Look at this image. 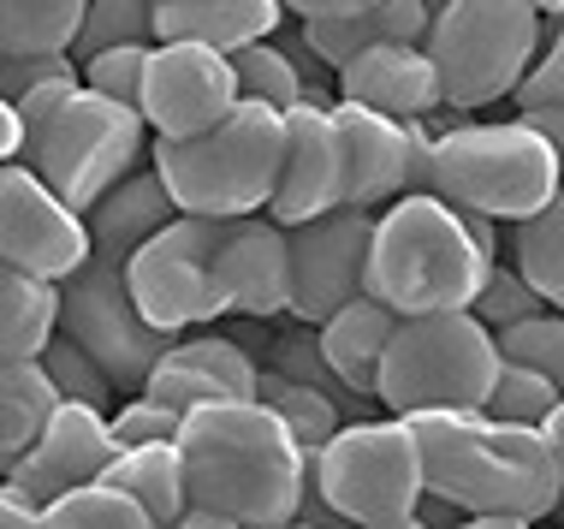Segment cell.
<instances>
[{
	"instance_id": "6da1fadb",
	"label": "cell",
	"mask_w": 564,
	"mask_h": 529,
	"mask_svg": "<svg viewBox=\"0 0 564 529\" xmlns=\"http://www.w3.org/2000/svg\"><path fill=\"white\" fill-rule=\"evenodd\" d=\"M191 471V500L243 529H285L303 518L315 488V458L262 399H215L185 417L178 434Z\"/></svg>"
},
{
	"instance_id": "7a4b0ae2",
	"label": "cell",
	"mask_w": 564,
	"mask_h": 529,
	"mask_svg": "<svg viewBox=\"0 0 564 529\" xmlns=\"http://www.w3.org/2000/svg\"><path fill=\"white\" fill-rule=\"evenodd\" d=\"M499 268V220L469 215L434 191H410L380 208L369 292L399 315L476 310L487 274Z\"/></svg>"
},
{
	"instance_id": "3957f363",
	"label": "cell",
	"mask_w": 564,
	"mask_h": 529,
	"mask_svg": "<svg viewBox=\"0 0 564 529\" xmlns=\"http://www.w3.org/2000/svg\"><path fill=\"white\" fill-rule=\"evenodd\" d=\"M429 458V494L452 500L464 518H553L564 500V464L546 429L499 422L487 411L410 417Z\"/></svg>"
},
{
	"instance_id": "277c9868",
	"label": "cell",
	"mask_w": 564,
	"mask_h": 529,
	"mask_svg": "<svg viewBox=\"0 0 564 529\" xmlns=\"http://www.w3.org/2000/svg\"><path fill=\"white\" fill-rule=\"evenodd\" d=\"M155 173L178 196V215L250 220L273 208L285 173V114L268 101H238L215 131L185 143H155Z\"/></svg>"
},
{
	"instance_id": "5b68a950",
	"label": "cell",
	"mask_w": 564,
	"mask_h": 529,
	"mask_svg": "<svg viewBox=\"0 0 564 529\" xmlns=\"http://www.w3.org/2000/svg\"><path fill=\"white\" fill-rule=\"evenodd\" d=\"M499 375H506L499 334L476 310L404 315L392 334L387 369H380V404H387V417L487 411Z\"/></svg>"
},
{
	"instance_id": "8992f818",
	"label": "cell",
	"mask_w": 564,
	"mask_h": 529,
	"mask_svg": "<svg viewBox=\"0 0 564 529\" xmlns=\"http://www.w3.org/2000/svg\"><path fill=\"white\" fill-rule=\"evenodd\" d=\"M558 191H564L558 149L529 119H506V126L464 119L457 131H440L434 143V196L469 208V215L523 226Z\"/></svg>"
},
{
	"instance_id": "52a82bcc",
	"label": "cell",
	"mask_w": 564,
	"mask_h": 529,
	"mask_svg": "<svg viewBox=\"0 0 564 529\" xmlns=\"http://www.w3.org/2000/svg\"><path fill=\"white\" fill-rule=\"evenodd\" d=\"M546 42V19L535 0H440L429 54L446 84V108L476 114L506 101L535 72Z\"/></svg>"
},
{
	"instance_id": "ba28073f",
	"label": "cell",
	"mask_w": 564,
	"mask_h": 529,
	"mask_svg": "<svg viewBox=\"0 0 564 529\" xmlns=\"http://www.w3.org/2000/svg\"><path fill=\"white\" fill-rule=\"evenodd\" d=\"M322 500L357 529H387L416 518L429 500V458L410 417H362L333 434V446L315 458Z\"/></svg>"
},
{
	"instance_id": "9c48e42d",
	"label": "cell",
	"mask_w": 564,
	"mask_h": 529,
	"mask_svg": "<svg viewBox=\"0 0 564 529\" xmlns=\"http://www.w3.org/2000/svg\"><path fill=\"white\" fill-rule=\"evenodd\" d=\"M143 149H149L143 108L113 101V96H96V89H78L72 108L59 114L48 126V138L36 143L30 168L48 179L78 215H89L113 185H126V179L137 173Z\"/></svg>"
},
{
	"instance_id": "30bf717a",
	"label": "cell",
	"mask_w": 564,
	"mask_h": 529,
	"mask_svg": "<svg viewBox=\"0 0 564 529\" xmlns=\"http://www.w3.org/2000/svg\"><path fill=\"white\" fill-rule=\"evenodd\" d=\"M238 220H208V215H178L161 238H149L131 256V292L143 315L161 334H185V327H208L232 315L220 280V250Z\"/></svg>"
},
{
	"instance_id": "8fae6325",
	"label": "cell",
	"mask_w": 564,
	"mask_h": 529,
	"mask_svg": "<svg viewBox=\"0 0 564 529\" xmlns=\"http://www.w3.org/2000/svg\"><path fill=\"white\" fill-rule=\"evenodd\" d=\"M66 339H78L119 387H143L173 352V334H161L131 292V256L96 250L66 280Z\"/></svg>"
},
{
	"instance_id": "7c38bea8",
	"label": "cell",
	"mask_w": 564,
	"mask_h": 529,
	"mask_svg": "<svg viewBox=\"0 0 564 529\" xmlns=\"http://www.w3.org/2000/svg\"><path fill=\"white\" fill-rule=\"evenodd\" d=\"M89 256H96L89 215H78L36 168L0 173V262L19 268V274L66 285Z\"/></svg>"
},
{
	"instance_id": "4fadbf2b",
	"label": "cell",
	"mask_w": 564,
	"mask_h": 529,
	"mask_svg": "<svg viewBox=\"0 0 564 529\" xmlns=\"http://www.w3.org/2000/svg\"><path fill=\"white\" fill-rule=\"evenodd\" d=\"M375 208H333L322 220L292 226V315L303 327L333 322L345 304L369 298V262H375Z\"/></svg>"
},
{
	"instance_id": "5bb4252c",
	"label": "cell",
	"mask_w": 564,
	"mask_h": 529,
	"mask_svg": "<svg viewBox=\"0 0 564 529\" xmlns=\"http://www.w3.org/2000/svg\"><path fill=\"white\" fill-rule=\"evenodd\" d=\"M345 143V203L387 208L410 191H434V126L429 119H387L357 101H333Z\"/></svg>"
},
{
	"instance_id": "9a60e30c",
	"label": "cell",
	"mask_w": 564,
	"mask_h": 529,
	"mask_svg": "<svg viewBox=\"0 0 564 529\" xmlns=\"http://www.w3.org/2000/svg\"><path fill=\"white\" fill-rule=\"evenodd\" d=\"M243 101L232 54L203 48V42H155L143 89V119L161 143H185L215 131L226 114Z\"/></svg>"
},
{
	"instance_id": "2e32d148",
	"label": "cell",
	"mask_w": 564,
	"mask_h": 529,
	"mask_svg": "<svg viewBox=\"0 0 564 529\" xmlns=\"http://www.w3.org/2000/svg\"><path fill=\"white\" fill-rule=\"evenodd\" d=\"M119 458V434H113V417L108 411H89V404H59V417L48 422L36 446L24 452L19 464L7 471L12 488H24L30 500L54 506L66 494L89 488L113 471Z\"/></svg>"
},
{
	"instance_id": "e0dca14e",
	"label": "cell",
	"mask_w": 564,
	"mask_h": 529,
	"mask_svg": "<svg viewBox=\"0 0 564 529\" xmlns=\"http://www.w3.org/2000/svg\"><path fill=\"white\" fill-rule=\"evenodd\" d=\"M333 208H345L339 119H333V101H297L285 114V173L268 215L280 226H303V220L333 215Z\"/></svg>"
},
{
	"instance_id": "ac0fdd59",
	"label": "cell",
	"mask_w": 564,
	"mask_h": 529,
	"mask_svg": "<svg viewBox=\"0 0 564 529\" xmlns=\"http://www.w3.org/2000/svg\"><path fill=\"white\" fill-rule=\"evenodd\" d=\"M220 280L232 298V315H250V322L292 315V226H280L273 215L238 220L220 250Z\"/></svg>"
},
{
	"instance_id": "d6986e66",
	"label": "cell",
	"mask_w": 564,
	"mask_h": 529,
	"mask_svg": "<svg viewBox=\"0 0 564 529\" xmlns=\"http://www.w3.org/2000/svg\"><path fill=\"white\" fill-rule=\"evenodd\" d=\"M339 101H357V108H375L410 126V119H434L446 108V84H440V66L429 48L392 42V48L357 54L339 72Z\"/></svg>"
},
{
	"instance_id": "ffe728a7",
	"label": "cell",
	"mask_w": 564,
	"mask_h": 529,
	"mask_svg": "<svg viewBox=\"0 0 564 529\" xmlns=\"http://www.w3.org/2000/svg\"><path fill=\"white\" fill-rule=\"evenodd\" d=\"M285 12H292L285 0H166V7H155V36L238 54L256 42H273Z\"/></svg>"
},
{
	"instance_id": "44dd1931",
	"label": "cell",
	"mask_w": 564,
	"mask_h": 529,
	"mask_svg": "<svg viewBox=\"0 0 564 529\" xmlns=\"http://www.w3.org/2000/svg\"><path fill=\"white\" fill-rule=\"evenodd\" d=\"M429 30H434V7H429V0H375V7L350 12V19L303 24V42L327 60V72H345L357 54L392 48V42L429 48Z\"/></svg>"
},
{
	"instance_id": "7402d4cb",
	"label": "cell",
	"mask_w": 564,
	"mask_h": 529,
	"mask_svg": "<svg viewBox=\"0 0 564 529\" xmlns=\"http://www.w3.org/2000/svg\"><path fill=\"white\" fill-rule=\"evenodd\" d=\"M404 315L387 310L380 298H357L345 304L333 322H322V352L333 363V375L357 392V399H380V369H387V352H392V334H399Z\"/></svg>"
},
{
	"instance_id": "603a6c76",
	"label": "cell",
	"mask_w": 564,
	"mask_h": 529,
	"mask_svg": "<svg viewBox=\"0 0 564 529\" xmlns=\"http://www.w3.org/2000/svg\"><path fill=\"white\" fill-rule=\"evenodd\" d=\"M173 220H178V196L166 191V179L155 168H137L126 185H113L96 208H89L96 250H119V256H137L149 238H161Z\"/></svg>"
},
{
	"instance_id": "cb8c5ba5",
	"label": "cell",
	"mask_w": 564,
	"mask_h": 529,
	"mask_svg": "<svg viewBox=\"0 0 564 529\" xmlns=\"http://www.w3.org/2000/svg\"><path fill=\"white\" fill-rule=\"evenodd\" d=\"M66 327V285L7 268L0 274V357L36 363Z\"/></svg>"
},
{
	"instance_id": "d4e9b609",
	"label": "cell",
	"mask_w": 564,
	"mask_h": 529,
	"mask_svg": "<svg viewBox=\"0 0 564 529\" xmlns=\"http://www.w3.org/2000/svg\"><path fill=\"white\" fill-rule=\"evenodd\" d=\"M101 482H113V488L131 494V500H143L149 518H155L161 529H173V523L196 506V500H191V471H185V452H178V441H173V446H126Z\"/></svg>"
},
{
	"instance_id": "484cf974",
	"label": "cell",
	"mask_w": 564,
	"mask_h": 529,
	"mask_svg": "<svg viewBox=\"0 0 564 529\" xmlns=\"http://www.w3.org/2000/svg\"><path fill=\"white\" fill-rule=\"evenodd\" d=\"M59 404L66 399H59L54 375L42 369V357L36 363H7V369H0V458H7V471L48 434Z\"/></svg>"
},
{
	"instance_id": "4316f807",
	"label": "cell",
	"mask_w": 564,
	"mask_h": 529,
	"mask_svg": "<svg viewBox=\"0 0 564 529\" xmlns=\"http://www.w3.org/2000/svg\"><path fill=\"white\" fill-rule=\"evenodd\" d=\"M96 0H0V60L72 54Z\"/></svg>"
},
{
	"instance_id": "83f0119b",
	"label": "cell",
	"mask_w": 564,
	"mask_h": 529,
	"mask_svg": "<svg viewBox=\"0 0 564 529\" xmlns=\"http://www.w3.org/2000/svg\"><path fill=\"white\" fill-rule=\"evenodd\" d=\"M511 268L546 298V310L564 315V191L541 215L511 226Z\"/></svg>"
},
{
	"instance_id": "f1b7e54d",
	"label": "cell",
	"mask_w": 564,
	"mask_h": 529,
	"mask_svg": "<svg viewBox=\"0 0 564 529\" xmlns=\"http://www.w3.org/2000/svg\"><path fill=\"white\" fill-rule=\"evenodd\" d=\"M262 404H273V411L292 422V434H297L303 446H310V458H322V452L333 446V434L345 429L339 399H333V392L303 387V381H292V375H280V369L262 375Z\"/></svg>"
},
{
	"instance_id": "f546056e",
	"label": "cell",
	"mask_w": 564,
	"mask_h": 529,
	"mask_svg": "<svg viewBox=\"0 0 564 529\" xmlns=\"http://www.w3.org/2000/svg\"><path fill=\"white\" fill-rule=\"evenodd\" d=\"M232 66H238L243 101H268V108H280V114H292L297 101H310V84H303L297 60L285 54V42H256V48H238Z\"/></svg>"
},
{
	"instance_id": "4dcf8cb0",
	"label": "cell",
	"mask_w": 564,
	"mask_h": 529,
	"mask_svg": "<svg viewBox=\"0 0 564 529\" xmlns=\"http://www.w3.org/2000/svg\"><path fill=\"white\" fill-rule=\"evenodd\" d=\"M48 529H161L149 518L143 500H131L113 482H89V488L66 494V500L48 506Z\"/></svg>"
},
{
	"instance_id": "1f68e13d",
	"label": "cell",
	"mask_w": 564,
	"mask_h": 529,
	"mask_svg": "<svg viewBox=\"0 0 564 529\" xmlns=\"http://www.w3.org/2000/svg\"><path fill=\"white\" fill-rule=\"evenodd\" d=\"M173 352L178 357H191V363H203L215 381L232 392V399H262V363H256V352L243 339L232 334H191V339H173Z\"/></svg>"
},
{
	"instance_id": "d6a6232c",
	"label": "cell",
	"mask_w": 564,
	"mask_h": 529,
	"mask_svg": "<svg viewBox=\"0 0 564 529\" xmlns=\"http://www.w3.org/2000/svg\"><path fill=\"white\" fill-rule=\"evenodd\" d=\"M42 369L54 375V387H59V399H66V404H89V411H108V417H113V392H119V381L84 352L78 339L59 334L48 352H42Z\"/></svg>"
},
{
	"instance_id": "836d02e7",
	"label": "cell",
	"mask_w": 564,
	"mask_h": 529,
	"mask_svg": "<svg viewBox=\"0 0 564 529\" xmlns=\"http://www.w3.org/2000/svg\"><path fill=\"white\" fill-rule=\"evenodd\" d=\"M131 42H161L155 36V0H96L72 54L96 60V54H108V48H131Z\"/></svg>"
},
{
	"instance_id": "e575fe53",
	"label": "cell",
	"mask_w": 564,
	"mask_h": 529,
	"mask_svg": "<svg viewBox=\"0 0 564 529\" xmlns=\"http://www.w3.org/2000/svg\"><path fill=\"white\" fill-rule=\"evenodd\" d=\"M558 404H564V387L558 381H546V375H535V369H517V363H506L494 399H487V417L523 422V429H546V422L558 417Z\"/></svg>"
},
{
	"instance_id": "d590c367",
	"label": "cell",
	"mask_w": 564,
	"mask_h": 529,
	"mask_svg": "<svg viewBox=\"0 0 564 529\" xmlns=\"http://www.w3.org/2000/svg\"><path fill=\"white\" fill-rule=\"evenodd\" d=\"M499 357L517 363V369H535L546 381L564 387V315L558 310H541L529 322H517L499 334Z\"/></svg>"
},
{
	"instance_id": "8d00e7d4",
	"label": "cell",
	"mask_w": 564,
	"mask_h": 529,
	"mask_svg": "<svg viewBox=\"0 0 564 529\" xmlns=\"http://www.w3.org/2000/svg\"><path fill=\"white\" fill-rule=\"evenodd\" d=\"M137 392H149L155 404H166V411H178V417L203 411V404H215V399H232V392H226L215 375L203 369V363H191V357H178V352H166L161 369L149 375Z\"/></svg>"
},
{
	"instance_id": "74e56055",
	"label": "cell",
	"mask_w": 564,
	"mask_h": 529,
	"mask_svg": "<svg viewBox=\"0 0 564 529\" xmlns=\"http://www.w3.org/2000/svg\"><path fill=\"white\" fill-rule=\"evenodd\" d=\"M149 60H155V42H131V48H108V54L84 60V89H96V96H113V101H131V108H143Z\"/></svg>"
},
{
	"instance_id": "f35d334b",
	"label": "cell",
	"mask_w": 564,
	"mask_h": 529,
	"mask_svg": "<svg viewBox=\"0 0 564 529\" xmlns=\"http://www.w3.org/2000/svg\"><path fill=\"white\" fill-rule=\"evenodd\" d=\"M546 310V298L529 285L517 268H506L499 262L494 274H487V285H481V298H476V315L494 334H506V327H517V322H529V315H541Z\"/></svg>"
},
{
	"instance_id": "ab89813d",
	"label": "cell",
	"mask_w": 564,
	"mask_h": 529,
	"mask_svg": "<svg viewBox=\"0 0 564 529\" xmlns=\"http://www.w3.org/2000/svg\"><path fill=\"white\" fill-rule=\"evenodd\" d=\"M113 434H119V452L126 446H173L178 434H185V417L155 404L149 392H137V399H126L113 411Z\"/></svg>"
},
{
	"instance_id": "60d3db41",
	"label": "cell",
	"mask_w": 564,
	"mask_h": 529,
	"mask_svg": "<svg viewBox=\"0 0 564 529\" xmlns=\"http://www.w3.org/2000/svg\"><path fill=\"white\" fill-rule=\"evenodd\" d=\"M546 24H553V30H546V42H541L535 72L523 78V89H517V114L564 108V19H546Z\"/></svg>"
},
{
	"instance_id": "b9f144b4",
	"label": "cell",
	"mask_w": 564,
	"mask_h": 529,
	"mask_svg": "<svg viewBox=\"0 0 564 529\" xmlns=\"http://www.w3.org/2000/svg\"><path fill=\"white\" fill-rule=\"evenodd\" d=\"M54 78H78V54H12L0 60V101H19L24 89Z\"/></svg>"
},
{
	"instance_id": "7bdbcfd3",
	"label": "cell",
	"mask_w": 564,
	"mask_h": 529,
	"mask_svg": "<svg viewBox=\"0 0 564 529\" xmlns=\"http://www.w3.org/2000/svg\"><path fill=\"white\" fill-rule=\"evenodd\" d=\"M0 529H48V506L30 500L12 482H0Z\"/></svg>"
},
{
	"instance_id": "ee69618b",
	"label": "cell",
	"mask_w": 564,
	"mask_h": 529,
	"mask_svg": "<svg viewBox=\"0 0 564 529\" xmlns=\"http://www.w3.org/2000/svg\"><path fill=\"white\" fill-rule=\"evenodd\" d=\"M0 161L7 168H30V126L12 101H0Z\"/></svg>"
},
{
	"instance_id": "f6af8a7d",
	"label": "cell",
	"mask_w": 564,
	"mask_h": 529,
	"mask_svg": "<svg viewBox=\"0 0 564 529\" xmlns=\"http://www.w3.org/2000/svg\"><path fill=\"white\" fill-rule=\"evenodd\" d=\"M303 24H322V19H350V12L375 7V0H285Z\"/></svg>"
},
{
	"instance_id": "bcb514c9",
	"label": "cell",
	"mask_w": 564,
	"mask_h": 529,
	"mask_svg": "<svg viewBox=\"0 0 564 529\" xmlns=\"http://www.w3.org/2000/svg\"><path fill=\"white\" fill-rule=\"evenodd\" d=\"M517 119H529V126L558 149V168H564V108H535V114H517Z\"/></svg>"
},
{
	"instance_id": "7dc6e473",
	"label": "cell",
	"mask_w": 564,
	"mask_h": 529,
	"mask_svg": "<svg viewBox=\"0 0 564 529\" xmlns=\"http://www.w3.org/2000/svg\"><path fill=\"white\" fill-rule=\"evenodd\" d=\"M173 529H243V523L220 518V511H203V506H191V511H185V518H178Z\"/></svg>"
},
{
	"instance_id": "c3c4849f",
	"label": "cell",
	"mask_w": 564,
	"mask_h": 529,
	"mask_svg": "<svg viewBox=\"0 0 564 529\" xmlns=\"http://www.w3.org/2000/svg\"><path fill=\"white\" fill-rule=\"evenodd\" d=\"M457 529H535L529 518H464Z\"/></svg>"
},
{
	"instance_id": "681fc988",
	"label": "cell",
	"mask_w": 564,
	"mask_h": 529,
	"mask_svg": "<svg viewBox=\"0 0 564 529\" xmlns=\"http://www.w3.org/2000/svg\"><path fill=\"white\" fill-rule=\"evenodd\" d=\"M546 441H553V452H558V464H564V404H558V417L546 422Z\"/></svg>"
},
{
	"instance_id": "f907efd6",
	"label": "cell",
	"mask_w": 564,
	"mask_h": 529,
	"mask_svg": "<svg viewBox=\"0 0 564 529\" xmlns=\"http://www.w3.org/2000/svg\"><path fill=\"white\" fill-rule=\"evenodd\" d=\"M541 7V19H564V0H535Z\"/></svg>"
},
{
	"instance_id": "816d5d0a",
	"label": "cell",
	"mask_w": 564,
	"mask_h": 529,
	"mask_svg": "<svg viewBox=\"0 0 564 529\" xmlns=\"http://www.w3.org/2000/svg\"><path fill=\"white\" fill-rule=\"evenodd\" d=\"M387 529H429V523H422V518H404V523H387Z\"/></svg>"
},
{
	"instance_id": "f5cc1de1",
	"label": "cell",
	"mask_w": 564,
	"mask_h": 529,
	"mask_svg": "<svg viewBox=\"0 0 564 529\" xmlns=\"http://www.w3.org/2000/svg\"><path fill=\"white\" fill-rule=\"evenodd\" d=\"M285 529H315V523H285Z\"/></svg>"
},
{
	"instance_id": "db71d44e",
	"label": "cell",
	"mask_w": 564,
	"mask_h": 529,
	"mask_svg": "<svg viewBox=\"0 0 564 529\" xmlns=\"http://www.w3.org/2000/svg\"><path fill=\"white\" fill-rule=\"evenodd\" d=\"M155 7H166V0H155Z\"/></svg>"
}]
</instances>
